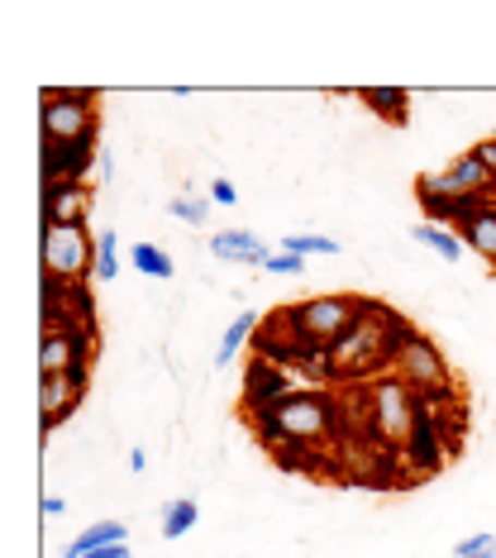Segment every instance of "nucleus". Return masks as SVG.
<instances>
[{"instance_id":"obj_21","label":"nucleus","mask_w":496,"mask_h":558,"mask_svg":"<svg viewBox=\"0 0 496 558\" xmlns=\"http://www.w3.org/2000/svg\"><path fill=\"white\" fill-rule=\"evenodd\" d=\"M130 263H134V272L153 277V282H172V272H177L172 253H168V248H158V244H134Z\"/></svg>"},{"instance_id":"obj_14","label":"nucleus","mask_w":496,"mask_h":558,"mask_svg":"<svg viewBox=\"0 0 496 558\" xmlns=\"http://www.w3.org/2000/svg\"><path fill=\"white\" fill-rule=\"evenodd\" d=\"M401 459L411 463V473H435V468L444 463V449H439V435H435V415H430V401H420V421L411 429V439H406Z\"/></svg>"},{"instance_id":"obj_11","label":"nucleus","mask_w":496,"mask_h":558,"mask_svg":"<svg viewBox=\"0 0 496 558\" xmlns=\"http://www.w3.org/2000/svg\"><path fill=\"white\" fill-rule=\"evenodd\" d=\"M100 162V138H68V144H48L44 138V182H86V168Z\"/></svg>"},{"instance_id":"obj_25","label":"nucleus","mask_w":496,"mask_h":558,"mask_svg":"<svg viewBox=\"0 0 496 558\" xmlns=\"http://www.w3.org/2000/svg\"><path fill=\"white\" fill-rule=\"evenodd\" d=\"M172 215L177 220H186V225H206L210 220V201L182 192V196H172Z\"/></svg>"},{"instance_id":"obj_24","label":"nucleus","mask_w":496,"mask_h":558,"mask_svg":"<svg viewBox=\"0 0 496 558\" xmlns=\"http://www.w3.org/2000/svg\"><path fill=\"white\" fill-rule=\"evenodd\" d=\"M282 248H287V253H301V258H315V253L335 258V253H339V239L315 234V230H297V234H287V239H282Z\"/></svg>"},{"instance_id":"obj_16","label":"nucleus","mask_w":496,"mask_h":558,"mask_svg":"<svg viewBox=\"0 0 496 558\" xmlns=\"http://www.w3.org/2000/svg\"><path fill=\"white\" fill-rule=\"evenodd\" d=\"M210 253L220 263H249V268H263V263H267V244L253 230H220V234H210Z\"/></svg>"},{"instance_id":"obj_26","label":"nucleus","mask_w":496,"mask_h":558,"mask_svg":"<svg viewBox=\"0 0 496 558\" xmlns=\"http://www.w3.org/2000/svg\"><path fill=\"white\" fill-rule=\"evenodd\" d=\"M263 272H273V277H301V272H305V258H301V253L277 248V253H267Z\"/></svg>"},{"instance_id":"obj_10","label":"nucleus","mask_w":496,"mask_h":558,"mask_svg":"<svg viewBox=\"0 0 496 558\" xmlns=\"http://www.w3.org/2000/svg\"><path fill=\"white\" fill-rule=\"evenodd\" d=\"M86 377H92V367H72V373L38 377V429H44V435H53V429L68 421L76 405H82Z\"/></svg>"},{"instance_id":"obj_20","label":"nucleus","mask_w":496,"mask_h":558,"mask_svg":"<svg viewBox=\"0 0 496 558\" xmlns=\"http://www.w3.org/2000/svg\"><path fill=\"white\" fill-rule=\"evenodd\" d=\"M411 239H415V244H425V248H435L444 263L463 258V239H458V230H449V225H430L425 220V225H415V230H411Z\"/></svg>"},{"instance_id":"obj_27","label":"nucleus","mask_w":496,"mask_h":558,"mask_svg":"<svg viewBox=\"0 0 496 558\" xmlns=\"http://www.w3.org/2000/svg\"><path fill=\"white\" fill-rule=\"evenodd\" d=\"M453 558H496V535H482L477 530V535H468L463 544H458Z\"/></svg>"},{"instance_id":"obj_2","label":"nucleus","mask_w":496,"mask_h":558,"mask_svg":"<svg viewBox=\"0 0 496 558\" xmlns=\"http://www.w3.org/2000/svg\"><path fill=\"white\" fill-rule=\"evenodd\" d=\"M253 429H258V439L267 449H277V444L335 439L343 429V401L320 387H297L291 397L267 405V411H253Z\"/></svg>"},{"instance_id":"obj_33","label":"nucleus","mask_w":496,"mask_h":558,"mask_svg":"<svg viewBox=\"0 0 496 558\" xmlns=\"http://www.w3.org/2000/svg\"><path fill=\"white\" fill-rule=\"evenodd\" d=\"M492 277H496V268H492Z\"/></svg>"},{"instance_id":"obj_23","label":"nucleus","mask_w":496,"mask_h":558,"mask_svg":"<svg viewBox=\"0 0 496 558\" xmlns=\"http://www.w3.org/2000/svg\"><path fill=\"white\" fill-rule=\"evenodd\" d=\"M120 277V234L100 230L96 234V282H114Z\"/></svg>"},{"instance_id":"obj_7","label":"nucleus","mask_w":496,"mask_h":558,"mask_svg":"<svg viewBox=\"0 0 496 558\" xmlns=\"http://www.w3.org/2000/svg\"><path fill=\"white\" fill-rule=\"evenodd\" d=\"M363 311H367V301L349 296V291H335V296H311V301H301V306H291L301 339H305V344H320V349H329L335 339L349 335V325L359 320Z\"/></svg>"},{"instance_id":"obj_3","label":"nucleus","mask_w":496,"mask_h":558,"mask_svg":"<svg viewBox=\"0 0 496 558\" xmlns=\"http://www.w3.org/2000/svg\"><path fill=\"white\" fill-rule=\"evenodd\" d=\"M38 124H44L48 144H68V138L100 134L96 92H86V86H48L44 100H38Z\"/></svg>"},{"instance_id":"obj_6","label":"nucleus","mask_w":496,"mask_h":558,"mask_svg":"<svg viewBox=\"0 0 496 558\" xmlns=\"http://www.w3.org/2000/svg\"><path fill=\"white\" fill-rule=\"evenodd\" d=\"M415 192L435 196V201H453V206H468V201H496V177L482 168L477 154L468 148V154H458L444 172H420Z\"/></svg>"},{"instance_id":"obj_12","label":"nucleus","mask_w":496,"mask_h":558,"mask_svg":"<svg viewBox=\"0 0 496 558\" xmlns=\"http://www.w3.org/2000/svg\"><path fill=\"white\" fill-rule=\"evenodd\" d=\"M291 367L282 363H273V359H253L249 363V373H244V411H267L273 401H282L291 397Z\"/></svg>"},{"instance_id":"obj_29","label":"nucleus","mask_w":496,"mask_h":558,"mask_svg":"<svg viewBox=\"0 0 496 558\" xmlns=\"http://www.w3.org/2000/svg\"><path fill=\"white\" fill-rule=\"evenodd\" d=\"M473 154H477L482 168H487V172L496 177V138H477V144H473Z\"/></svg>"},{"instance_id":"obj_28","label":"nucleus","mask_w":496,"mask_h":558,"mask_svg":"<svg viewBox=\"0 0 496 558\" xmlns=\"http://www.w3.org/2000/svg\"><path fill=\"white\" fill-rule=\"evenodd\" d=\"M210 201H215V206H234V201H239L234 182H229V177H215V182H210Z\"/></svg>"},{"instance_id":"obj_18","label":"nucleus","mask_w":496,"mask_h":558,"mask_svg":"<svg viewBox=\"0 0 496 558\" xmlns=\"http://www.w3.org/2000/svg\"><path fill=\"white\" fill-rule=\"evenodd\" d=\"M258 315L244 311V315H234V320L225 325V335H220V344H215V367H229L244 353V344H253V335H258Z\"/></svg>"},{"instance_id":"obj_4","label":"nucleus","mask_w":496,"mask_h":558,"mask_svg":"<svg viewBox=\"0 0 496 558\" xmlns=\"http://www.w3.org/2000/svg\"><path fill=\"white\" fill-rule=\"evenodd\" d=\"M44 277L82 287L96 277V239L86 225H44Z\"/></svg>"},{"instance_id":"obj_32","label":"nucleus","mask_w":496,"mask_h":558,"mask_svg":"<svg viewBox=\"0 0 496 558\" xmlns=\"http://www.w3.org/2000/svg\"><path fill=\"white\" fill-rule=\"evenodd\" d=\"M130 468H134V473H144V468H148V453L134 449V453H130Z\"/></svg>"},{"instance_id":"obj_13","label":"nucleus","mask_w":496,"mask_h":558,"mask_svg":"<svg viewBox=\"0 0 496 558\" xmlns=\"http://www.w3.org/2000/svg\"><path fill=\"white\" fill-rule=\"evenodd\" d=\"M92 186L86 182H44V225H86Z\"/></svg>"},{"instance_id":"obj_19","label":"nucleus","mask_w":496,"mask_h":558,"mask_svg":"<svg viewBox=\"0 0 496 558\" xmlns=\"http://www.w3.org/2000/svg\"><path fill=\"white\" fill-rule=\"evenodd\" d=\"M110 544H130V530H124L120 520H96L92 530H82V535L68 544V554H62V558H86L96 549H110Z\"/></svg>"},{"instance_id":"obj_22","label":"nucleus","mask_w":496,"mask_h":558,"mask_svg":"<svg viewBox=\"0 0 496 558\" xmlns=\"http://www.w3.org/2000/svg\"><path fill=\"white\" fill-rule=\"evenodd\" d=\"M196 520H201V506L191 497L168 501V506H162V539H182L186 530H196Z\"/></svg>"},{"instance_id":"obj_31","label":"nucleus","mask_w":496,"mask_h":558,"mask_svg":"<svg viewBox=\"0 0 496 558\" xmlns=\"http://www.w3.org/2000/svg\"><path fill=\"white\" fill-rule=\"evenodd\" d=\"M62 511H68V501H62V497H44V515L48 520H58Z\"/></svg>"},{"instance_id":"obj_8","label":"nucleus","mask_w":496,"mask_h":558,"mask_svg":"<svg viewBox=\"0 0 496 558\" xmlns=\"http://www.w3.org/2000/svg\"><path fill=\"white\" fill-rule=\"evenodd\" d=\"M391 373H397L420 401H435L439 391L453 387V383H449V363H444L439 344H435L430 335H420V329H415L411 339H406V349L397 353V367H391Z\"/></svg>"},{"instance_id":"obj_30","label":"nucleus","mask_w":496,"mask_h":558,"mask_svg":"<svg viewBox=\"0 0 496 558\" xmlns=\"http://www.w3.org/2000/svg\"><path fill=\"white\" fill-rule=\"evenodd\" d=\"M86 558H130V544H110V549H96V554H86Z\"/></svg>"},{"instance_id":"obj_1","label":"nucleus","mask_w":496,"mask_h":558,"mask_svg":"<svg viewBox=\"0 0 496 558\" xmlns=\"http://www.w3.org/2000/svg\"><path fill=\"white\" fill-rule=\"evenodd\" d=\"M411 335H415L411 320H401L391 306H373L367 301V311L349 325V335L329 344L335 377H367V373H382V367H397V353L406 349Z\"/></svg>"},{"instance_id":"obj_9","label":"nucleus","mask_w":496,"mask_h":558,"mask_svg":"<svg viewBox=\"0 0 496 558\" xmlns=\"http://www.w3.org/2000/svg\"><path fill=\"white\" fill-rule=\"evenodd\" d=\"M92 349H96V329L92 325H62V329H44V344H38V373H72V367H92Z\"/></svg>"},{"instance_id":"obj_5","label":"nucleus","mask_w":496,"mask_h":558,"mask_svg":"<svg viewBox=\"0 0 496 558\" xmlns=\"http://www.w3.org/2000/svg\"><path fill=\"white\" fill-rule=\"evenodd\" d=\"M367 405H373V435L387 444V449H406V439H411V429L420 421L415 391L391 373V377H377V383L367 387Z\"/></svg>"},{"instance_id":"obj_17","label":"nucleus","mask_w":496,"mask_h":558,"mask_svg":"<svg viewBox=\"0 0 496 558\" xmlns=\"http://www.w3.org/2000/svg\"><path fill=\"white\" fill-rule=\"evenodd\" d=\"M359 100H363V110H373V116L387 124L411 120V92H406V86H363Z\"/></svg>"},{"instance_id":"obj_15","label":"nucleus","mask_w":496,"mask_h":558,"mask_svg":"<svg viewBox=\"0 0 496 558\" xmlns=\"http://www.w3.org/2000/svg\"><path fill=\"white\" fill-rule=\"evenodd\" d=\"M458 239H463V248H473L477 258H487L496 268V201H482V206L468 215L463 225H453Z\"/></svg>"}]
</instances>
